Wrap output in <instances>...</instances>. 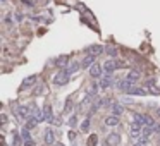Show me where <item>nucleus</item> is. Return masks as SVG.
Segmentation results:
<instances>
[{"mask_svg": "<svg viewBox=\"0 0 160 146\" xmlns=\"http://www.w3.org/2000/svg\"><path fill=\"white\" fill-rule=\"evenodd\" d=\"M31 113H33V107H28V105H17L14 108V115L17 119H28Z\"/></svg>", "mask_w": 160, "mask_h": 146, "instance_id": "obj_1", "label": "nucleus"}, {"mask_svg": "<svg viewBox=\"0 0 160 146\" xmlns=\"http://www.w3.org/2000/svg\"><path fill=\"white\" fill-rule=\"evenodd\" d=\"M69 72L64 69V71H60L59 74H55V77H53V84H57V86H64V84H67L69 82Z\"/></svg>", "mask_w": 160, "mask_h": 146, "instance_id": "obj_2", "label": "nucleus"}, {"mask_svg": "<svg viewBox=\"0 0 160 146\" xmlns=\"http://www.w3.org/2000/svg\"><path fill=\"white\" fill-rule=\"evenodd\" d=\"M141 132H143V127H141V124H138V122H133V126H131V132H129V136L133 139H138V138H141Z\"/></svg>", "mask_w": 160, "mask_h": 146, "instance_id": "obj_3", "label": "nucleus"}, {"mask_svg": "<svg viewBox=\"0 0 160 146\" xmlns=\"http://www.w3.org/2000/svg\"><path fill=\"white\" fill-rule=\"evenodd\" d=\"M117 88H119L121 91H124V93H127V91L131 90V88H134V82L131 81V79H122V81H119L117 82Z\"/></svg>", "mask_w": 160, "mask_h": 146, "instance_id": "obj_4", "label": "nucleus"}, {"mask_svg": "<svg viewBox=\"0 0 160 146\" xmlns=\"http://www.w3.org/2000/svg\"><path fill=\"white\" fill-rule=\"evenodd\" d=\"M119 143H121V134H119V132H110V134L107 136V144L117 146Z\"/></svg>", "mask_w": 160, "mask_h": 146, "instance_id": "obj_5", "label": "nucleus"}, {"mask_svg": "<svg viewBox=\"0 0 160 146\" xmlns=\"http://www.w3.org/2000/svg\"><path fill=\"white\" fill-rule=\"evenodd\" d=\"M119 67H122V64H117L116 60H110V59H108L107 62L103 64V69H105L107 72H114L116 69H119Z\"/></svg>", "mask_w": 160, "mask_h": 146, "instance_id": "obj_6", "label": "nucleus"}, {"mask_svg": "<svg viewBox=\"0 0 160 146\" xmlns=\"http://www.w3.org/2000/svg\"><path fill=\"white\" fill-rule=\"evenodd\" d=\"M112 84H114V77L108 74V76H105V77H100V84H98V86L103 88V90H107V88L112 86Z\"/></svg>", "mask_w": 160, "mask_h": 146, "instance_id": "obj_7", "label": "nucleus"}, {"mask_svg": "<svg viewBox=\"0 0 160 146\" xmlns=\"http://www.w3.org/2000/svg\"><path fill=\"white\" fill-rule=\"evenodd\" d=\"M93 62H95V55L88 53V55H86L85 59L81 60V67H83V69H89L91 65H93Z\"/></svg>", "mask_w": 160, "mask_h": 146, "instance_id": "obj_8", "label": "nucleus"}, {"mask_svg": "<svg viewBox=\"0 0 160 146\" xmlns=\"http://www.w3.org/2000/svg\"><path fill=\"white\" fill-rule=\"evenodd\" d=\"M45 143L47 144H55V132H53V129H47L45 131Z\"/></svg>", "mask_w": 160, "mask_h": 146, "instance_id": "obj_9", "label": "nucleus"}, {"mask_svg": "<svg viewBox=\"0 0 160 146\" xmlns=\"http://www.w3.org/2000/svg\"><path fill=\"white\" fill-rule=\"evenodd\" d=\"M102 65H98V64H93L91 67H89V76L91 77H102Z\"/></svg>", "mask_w": 160, "mask_h": 146, "instance_id": "obj_10", "label": "nucleus"}, {"mask_svg": "<svg viewBox=\"0 0 160 146\" xmlns=\"http://www.w3.org/2000/svg\"><path fill=\"white\" fill-rule=\"evenodd\" d=\"M105 124H107V126H112V127H114V126H119V124H121V119H119V115L112 113V115H108L107 119H105Z\"/></svg>", "mask_w": 160, "mask_h": 146, "instance_id": "obj_11", "label": "nucleus"}, {"mask_svg": "<svg viewBox=\"0 0 160 146\" xmlns=\"http://www.w3.org/2000/svg\"><path fill=\"white\" fill-rule=\"evenodd\" d=\"M152 132H153L152 126H146V127L143 129V132H141V139H143L145 143H148V141H150V138H152Z\"/></svg>", "mask_w": 160, "mask_h": 146, "instance_id": "obj_12", "label": "nucleus"}, {"mask_svg": "<svg viewBox=\"0 0 160 146\" xmlns=\"http://www.w3.org/2000/svg\"><path fill=\"white\" fill-rule=\"evenodd\" d=\"M67 64H69V55H60L55 59V65H59V67H64Z\"/></svg>", "mask_w": 160, "mask_h": 146, "instance_id": "obj_13", "label": "nucleus"}, {"mask_svg": "<svg viewBox=\"0 0 160 146\" xmlns=\"http://www.w3.org/2000/svg\"><path fill=\"white\" fill-rule=\"evenodd\" d=\"M127 95H138V96H145V95H148V91L143 90V88H131L129 91H127Z\"/></svg>", "mask_w": 160, "mask_h": 146, "instance_id": "obj_14", "label": "nucleus"}, {"mask_svg": "<svg viewBox=\"0 0 160 146\" xmlns=\"http://www.w3.org/2000/svg\"><path fill=\"white\" fill-rule=\"evenodd\" d=\"M79 69H81V62H72L71 65H67L66 71L69 72V74H74V72H78Z\"/></svg>", "mask_w": 160, "mask_h": 146, "instance_id": "obj_15", "label": "nucleus"}, {"mask_svg": "<svg viewBox=\"0 0 160 146\" xmlns=\"http://www.w3.org/2000/svg\"><path fill=\"white\" fill-rule=\"evenodd\" d=\"M43 112H45V117H47V120H48V122H55V119H53V115H52V107L45 105L43 107Z\"/></svg>", "mask_w": 160, "mask_h": 146, "instance_id": "obj_16", "label": "nucleus"}, {"mask_svg": "<svg viewBox=\"0 0 160 146\" xmlns=\"http://www.w3.org/2000/svg\"><path fill=\"white\" fill-rule=\"evenodd\" d=\"M102 52H103V46L102 45H93L88 48V53H91V55H100Z\"/></svg>", "mask_w": 160, "mask_h": 146, "instance_id": "obj_17", "label": "nucleus"}, {"mask_svg": "<svg viewBox=\"0 0 160 146\" xmlns=\"http://www.w3.org/2000/svg\"><path fill=\"white\" fill-rule=\"evenodd\" d=\"M36 126H38V119L34 115H30V117H28V120H26V127L33 129V127H36Z\"/></svg>", "mask_w": 160, "mask_h": 146, "instance_id": "obj_18", "label": "nucleus"}, {"mask_svg": "<svg viewBox=\"0 0 160 146\" xmlns=\"http://www.w3.org/2000/svg\"><path fill=\"white\" fill-rule=\"evenodd\" d=\"M36 82V76H30V77H26L24 81H22V84H21V88L24 90V88H28V86H31V84H34Z\"/></svg>", "mask_w": 160, "mask_h": 146, "instance_id": "obj_19", "label": "nucleus"}, {"mask_svg": "<svg viewBox=\"0 0 160 146\" xmlns=\"http://www.w3.org/2000/svg\"><path fill=\"white\" fill-rule=\"evenodd\" d=\"M139 77H141V72H139V71H131L129 74H127V79H131L133 82H136Z\"/></svg>", "mask_w": 160, "mask_h": 146, "instance_id": "obj_20", "label": "nucleus"}, {"mask_svg": "<svg viewBox=\"0 0 160 146\" xmlns=\"http://www.w3.org/2000/svg\"><path fill=\"white\" fill-rule=\"evenodd\" d=\"M112 113H116V115L124 113V107H121L119 103H112Z\"/></svg>", "mask_w": 160, "mask_h": 146, "instance_id": "obj_21", "label": "nucleus"}, {"mask_svg": "<svg viewBox=\"0 0 160 146\" xmlns=\"http://www.w3.org/2000/svg\"><path fill=\"white\" fill-rule=\"evenodd\" d=\"M133 119H134V122L141 124V126H145V124H146V117H145V115H141V113H134Z\"/></svg>", "mask_w": 160, "mask_h": 146, "instance_id": "obj_22", "label": "nucleus"}, {"mask_svg": "<svg viewBox=\"0 0 160 146\" xmlns=\"http://www.w3.org/2000/svg\"><path fill=\"white\" fill-rule=\"evenodd\" d=\"M21 136H22V139H24V141H26V139H31V134H30V129H28L26 126H24V129H22V131H21Z\"/></svg>", "mask_w": 160, "mask_h": 146, "instance_id": "obj_23", "label": "nucleus"}, {"mask_svg": "<svg viewBox=\"0 0 160 146\" xmlns=\"http://www.w3.org/2000/svg\"><path fill=\"white\" fill-rule=\"evenodd\" d=\"M97 141H98V138L95 134H91V136H89V139H88V146H95V144H97Z\"/></svg>", "mask_w": 160, "mask_h": 146, "instance_id": "obj_24", "label": "nucleus"}, {"mask_svg": "<svg viewBox=\"0 0 160 146\" xmlns=\"http://www.w3.org/2000/svg\"><path fill=\"white\" fill-rule=\"evenodd\" d=\"M107 53L110 57H117V50L114 48V46H107Z\"/></svg>", "mask_w": 160, "mask_h": 146, "instance_id": "obj_25", "label": "nucleus"}, {"mask_svg": "<svg viewBox=\"0 0 160 146\" xmlns=\"http://www.w3.org/2000/svg\"><path fill=\"white\" fill-rule=\"evenodd\" d=\"M145 144H146V143L143 141L141 138H138V139H134V143H133V146H145Z\"/></svg>", "mask_w": 160, "mask_h": 146, "instance_id": "obj_26", "label": "nucleus"}, {"mask_svg": "<svg viewBox=\"0 0 160 146\" xmlns=\"http://www.w3.org/2000/svg\"><path fill=\"white\" fill-rule=\"evenodd\" d=\"M34 93H36V95H40V93H45V86H38Z\"/></svg>", "mask_w": 160, "mask_h": 146, "instance_id": "obj_27", "label": "nucleus"}, {"mask_svg": "<svg viewBox=\"0 0 160 146\" xmlns=\"http://www.w3.org/2000/svg\"><path fill=\"white\" fill-rule=\"evenodd\" d=\"M81 127H83V129H85V131H86V129L89 127V120H85V122L81 124Z\"/></svg>", "mask_w": 160, "mask_h": 146, "instance_id": "obj_28", "label": "nucleus"}, {"mask_svg": "<svg viewBox=\"0 0 160 146\" xmlns=\"http://www.w3.org/2000/svg\"><path fill=\"white\" fill-rule=\"evenodd\" d=\"M152 129H153V132H160V126H158V124H153Z\"/></svg>", "mask_w": 160, "mask_h": 146, "instance_id": "obj_29", "label": "nucleus"}, {"mask_svg": "<svg viewBox=\"0 0 160 146\" xmlns=\"http://www.w3.org/2000/svg\"><path fill=\"white\" fill-rule=\"evenodd\" d=\"M24 146H34V143L31 141V139H26V141H24Z\"/></svg>", "mask_w": 160, "mask_h": 146, "instance_id": "obj_30", "label": "nucleus"}, {"mask_svg": "<svg viewBox=\"0 0 160 146\" xmlns=\"http://www.w3.org/2000/svg\"><path fill=\"white\" fill-rule=\"evenodd\" d=\"M55 146H64V144H60V143H57V144Z\"/></svg>", "mask_w": 160, "mask_h": 146, "instance_id": "obj_31", "label": "nucleus"}, {"mask_svg": "<svg viewBox=\"0 0 160 146\" xmlns=\"http://www.w3.org/2000/svg\"><path fill=\"white\" fill-rule=\"evenodd\" d=\"M157 112H158V115H160V108H158V110H157Z\"/></svg>", "mask_w": 160, "mask_h": 146, "instance_id": "obj_32", "label": "nucleus"}]
</instances>
